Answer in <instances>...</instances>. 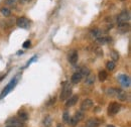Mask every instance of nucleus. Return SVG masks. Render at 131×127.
<instances>
[{"label": "nucleus", "mask_w": 131, "mask_h": 127, "mask_svg": "<svg viewBox=\"0 0 131 127\" xmlns=\"http://www.w3.org/2000/svg\"><path fill=\"white\" fill-rule=\"evenodd\" d=\"M17 82H18V79H17V78H14V79L11 80V81L7 84V86L4 88V90L2 91V93H1V95H0V100H1L2 98H4L5 96L7 95V94H8V93L15 87V85L17 84Z\"/></svg>", "instance_id": "f257e3e1"}, {"label": "nucleus", "mask_w": 131, "mask_h": 127, "mask_svg": "<svg viewBox=\"0 0 131 127\" xmlns=\"http://www.w3.org/2000/svg\"><path fill=\"white\" fill-rule=\"evenodd\" d=\"M130 19V12L128 10H123L117 17V23L122 24V23H127Z\"/></svg>", "instance_id": "f03ea898"}, {"label": "nucleus", "mask_w": 131, "mask_h": 127, "mask_svg": "<svg viewBox=\"0 0 131 127\" xmlns=\"http://www.w3.org/2000/svg\"><path fill=\"white\" fill-rule=\"evenodd\" d=\"M72 95V87L70 85H66L63 88V91L61 93V100L62 101H66L68 100Z\"/></svg>", "instance_id": "7ed1b4c3"}, {"label": "nucleus", "mask_w": 131, "mask_h": 127, "mask_svg": "<svg viewBox=\"0 0 131 127\" xmlns=\"http://www.w3.org/2000/svg\"><path fill=\"white\" fill-rule=\"evenodd\" d=\"M118 81L120 82V84H121V86L123 88H129L130 87L131 80L129 76H127V75H120L118 77Z\"/></svg>", "instance_id": "20e7f679"}, {"label": "nucleus", "mask_w": 131, "mask_h": 127, "mask_svg": "<svg viewBox=\"0 0 131 127\" xmlns=\"http://www.w3.org/2000/svg\"><path fill=\"white\" fill-rule=\"evenodd\" d=\"M120 109H121V105L119 103L112 102L108 107V113H109V115H115L120 111Z\"/></svg>", "instance_id": "39448f33"}, {"label": "nucleus", "mask_w": 131, "mask_h": 127, "mask_svg": "<svg viewBox=\"0 0 131 127\" xmlns=\"http://www.w3.org/2000/svg\"><path fill=\"white\" fill-rule=\"evenodd\" d=\"M16 24L18 27L25 29V28H28L29 27L30 22H29V20L26 17H18L16 20Z\"/></svg>", "instance_id": "423d86ee"}, {"label": "nucleus", "mask_w": 131, "mask_h": 127, "mask_svg": "<svg viewBox=\"0 0 131 127\" xmlns=\"http://www.w3.org/2000/svg\"><path fill=\"white\" fill-rule=\"evenodd\" d=\"M78 59H79V55H78V51L76 49H73L69 52L68 55V61L69 63L72 64V65H75V64L78 62Z\"/></svg>", "instance_id": "0eeeda50"}, {"label": "nucleus", "mask_w": 131, "mask_h": 127, "mask_svg": "<svg viewBox=\"0 0 131 127\" xmlns=\"http://www.w3.org/2000/svg\"><path fill=\"white\" fill-rule=\"evenodd\" d=\"M94 103L91 99H85L83 100V102L81 103V111H87L89 109H91L93 107Z\"/></svg>", "instance_id": "6e6552de"}, {"label": "nucleus", "mask_w": 131, "mask_h": 127, "mask_svg": "<svg viewBox=\"0 0 131 127\" xmlns=\"http://www.w3.org/2000/svg\"><path fill=\"white\" fill-rule=\"evenodd\" d=\"M6 124L9 125V126H13V127H22V122L17 119L15 117L13 118H9L7 121H6Z\"/></svg>", "instance_id": "1a4fd4ad"}, {"label": "nucleus", "mask_w": 131, "mask_h": 127, "mask_svg": "<svg viewBox=\"0 0 131 127\" xmlns=\"http://www.w3.org/2000/svg\"><path fill=\"white\" fill-rule=\"evenodd\" d=\"M78 100H79V96L78 95L71 96V97L67 100L66 106H67V107H73V106H75V105L78 103Z\"/></svg>", "instance_id": "9d476101"}, {"label": "nucleus", "mask_w": 131, "mask_h": 127, "mask_svg": "<svg viewBox=\"0 0 131 127\" xmlns=\"http://www.w3.org/2000/svg\"><path fill=\"white\" fill-rule=\"evenodd\" d=\"M116 97L118 98V100L120 101H125L127 99V94L122 90V89H117L116 88Z\"/></svg>", "instance_id": "9b49d317"}, {"label": "nucleus", "mask_w": 131, "mask_h": 127, "mask_svg": "<svg viewBox=\"0 0 131 127\" xmlns=\"http://www.w3.org/2000/svg\"><path fill=\"white\" fill-rule=\"evenodd\" d=\"M100 125V121L98 118H91L86 122V127H98Z\"/></svg>", "instance_id": "f8f14e48"}, {"label": "nucleus", "mask_w": 131, "mask_h": 127, "mask_svg": "<svg viewBox=\"0 0 131 127\" xmlns=\"http://www.w3.org/2000/svg\"><path fill=\"white\" fill-rule=\"evenodd\" d=\"M91 36H92V38H95V39H97L99 37H101V36H103V31L101 30V29H99V28H94V29H92L91 30Z\"/></svg>", "instance_id": "ddd939ff"}, {"label": "nucleus", "mask_w": 131, "mask_h": 127, "mask_svg": "<svg viewBox=\"0 0 131 127\" xmlns=\"http://www.w3.org/2000/svg\"><path fill=\"white\" fill-rule=\"evenodd\" d=\"M118 29L119 31L122 32V33H125V32H128L130 29V25L129 23H122V24H118Z\"/></svg>", "instance_id": "4468645a"}, {"label": "nucleus", "mask_w": 131, "mask_h": 127, "mask_svg": "<svg viewBox=\"0 0 131 127\" xmlns=\"http://www.w3.org/2000/svg\"><path fill=\"white\" fill-rule=\"evenodd\" d=\"M81 80H82V75L80 73H78V72L75 73V74H73V76L71 78V81H72L73 84H78V83L81 82Z\"/></svg>", "instance_id": "2eb2a0df"}, {"label": "nucleus", "mask_w": 131, "mask_h": 127, "mask_svg": "<svg viewBox=\"0 0 131 127\" xmlns=\"http://www.w3.org/2000/svg\"><path fill=\"white\" fill-rule=\"evenodd\" d=\"M96 41L100 45H104V44H108L109 41H111V37L109 36H101L96 39Z\"/></svg>", "instance_id": "dca6fc26"}, {"label": "nucleus", "mask_w": 131, "mask_h": 127, "mask_svg": "<svg viewBox=\"0 0 131 127\" xmlns=\"http://www.w3.org/2000/svg\"><path fill=\"white\" fill-rule=\"evenodd\" d=\"M98 78L100 81H105V80L108 78V73L106 71H104V70L100 71L98 74Z\"/></svg>", "instance_id": "f3484780"}, {"label": "nucleus", "mask_w": 131, "mask_h": 127, "mask_svg": "<svg viewBox=\"0 0 131 127\" xmlns=\"http://www.w3.org/2000/svg\"><path fill=\"white\" fill-rule=\"evenodd\" d=\"M43 127H50L51 126V117L50 116H46L43 121H42Z\"/></svg>", "instance_id": "a211bd4d"}, {"label": "nucleus", "mask_w": 131, "mask_h": 127, "mask_svg": "<svg viewBox=\"0 0 131 127\" xmlns=\"http://www.w3.org/2000/svg\"><path fill=\"white\" fill-rule=\"evenodd\" d=\"M0 12H1V14H2V15L6 16V17H8V16L11 14L10 9H9V8H7V7H2V8L0 9Z\"/></svg>", "instance_id": "6ab92c4d"}, {"label": "nucleus", "mask_w": 131, "mask_h": 127, "mask_svg": "<svg viewBox=\"0 0 131 127\" xmlns=\"http://www.w3.org/2000/svg\"><path fill=\"white\" fill-rule=\"evenodd\" d=\"M79 73L82 75V77L83 76H84V77H88V76L90 75V70H89L88 68H86V67H83Z\"/></svg>", "instance_id": "aec40b11"}, {"label": "nucleus", "mask_w": 131, "mask_h": 127, "mask_svg": "<svg viewBox=\"0 0 131 127\" xmlns=\"http://www.w3.org/2000/svg\"><path fill=\"white\" fill-rule=\"evenodd\" d=\"M74 118L79 122V121H81L82 119H84V112L83 111H78L76 114H75V116H74Z\"/></svg>", "instance_id": "412c9836"}, {"label": "nucleus", "mask_w": 131, "mask_h": 127, "mask_svg": "<svg viewBox=\"0 0 131 127\" xmlns=\"http://www.w3.org/2000/svg\"><path fill=\"white\" fill-rule=\"evenodd\" d=\"M94 82H95V76H88L87 77V79H86V84L87 85H92V84H94Z\"/></svg>", "instance_id": "4be33fe9"}, {"label": "nucleus", "mask_w": 131, "mask_h": 127, "mask_svg": "<svg viewBox=\"0 0 131 127\" xmlns=\"http://www.w3.org/2000/svg\"><path fill=\"white\" fill-rule=\"evenodd\" d=\"M18 116H19V118H20L21 120H27V118H28L27 113H26V112H24V111H19Z\"/></svg>", "instance_id": "5701e85b"}, {"label": "nucleus", "mask_w": 131, "mask_h": 127, "mask_svg": "<svg viewBox=\"0 0 131 127\" xmlns=\"http://www.w3.org/2000/svg\"><path fill=\"white\" fill-rule=\"evenodd\" d=\"M106 68H107V70L108 71H113L115 69V63L113 62V61H109L108 63H107V65H106Z\"/></svg>", "instance_id": "b1692460"}, {"label": "nucleus", "mask_w": 131, "mask_h": 127, "mask_svg": "<svg viewBox=\"0 0 131 127\" xmlns=\"http://www.w3.org/2000/svg\"><path fill=\"white\" fill-rule=\"evenodd\" d=\"M106 93H107V95L108 96H115L116 95V88H109L107 91H106Z\"/></svg>", "instance_id": "393cba45"}, {"label": "nucleus", "mask_w": 131, "mask_h": 127, "mask_svg": "<svg viewBox=\"0 0 131 127\" xmlns=\"http://www.w3.org/2000/svg\"><path fill=\"white\" fill-rule=\"evenodd\" d=\"M16 2L17 0H5V3L8 6H11V7H15L16 6Z\"/></svg>", "instance_id": "a878e982"}, {"label": "nucleus", "mask_w": 131, "mask_h": 127, "mask_svg": "<svg viewBox=\"0 0 131 127\" xmlns=\"http://www.w3.org/2000/svg\"><path fill=\"white\" fill-rule=\"evenodd\" d=\"M111 57H112V59H113L114 62L119 60V54H118L117 51H115V50H113V51L111 52Z\"/></svg>", "instance_id": "bb28decb"}, {"label": "nucleus", "mask_w": 131, "mask_h": 127, "mask_svg": "<svg viewBox=\"0 0 131 127\" xmlns=\"http://www.w3.org/2000/svg\"><path fill=\"white\" fill-rule=\"evenodd\" d=\"M69 123H70V124H71L73 127H75L77 124H78V121H77V120H76V119L73 117V118H71V119L69 120Z\"/></svg>", "instance_id": "cd10ccee"}, {"label": "nucleus", "mask_w": 131, "mask_h": 127, "mask_svg": "<svg viewBox=\"0 0 131 127\" xmlns=\"http://www.w3.org/2000/svg\"><path fill=\"white\" fill-rule=\"evenodd\" d=\"M63 119L66 123H69V120H70V116H69V113L68 112H65L64 113V116H63Z\"/></svg>", "instance_id": "c85d7f7f"}, {"label": "nucleus", "mask_w": 131, "mask_h": 127, "mask_svg": "<svg viewBox=\"0 0 131 127\" xmlns=\"http://www.w3.org/2000/svg\"><path fill=\"white\" fill-rule=\"evenodd\" d=\"M30 45H31V43H30V40H25L24 43H23V45H22V47L24 48H30Z\"/></svg>", "instance_id": "c756f323"}, {"label": "nucleus", "mask_w": 131, "mask_h": 127, "mask_svg": "<svg viewBox=\"0 0 131 127\" xmlns=\"http://www.w3.org/2000/svg\"><path fill=\"white\" fill-rule=\"evenodd\" d=\"M21 3H26V2H29L30 0H19Z\"/></svg>", "instance_id": "7c9ffc66"}, {"label": "nucleus", "mask_w": 131, "mask_h": 127, "mask_svg": "<svg viewBox=\"0 0 131 127\" xmlns=\"http://www.w3.org/2000/svg\"><path fill=\"white\" fill-rule=\"evenodd\" d=\"M5 78V75H2V76H0V81H2V80Z\"/></svg>", "instance_id": "2f4dec72"}, {"label": "nucleus", "mask_w": 131, "mask_h": 127, "mask_svg": "<svg viewBox=\"0 0 131 127\" xmlns=\"http://www.w3.org/2000/svg\"><path fill=\"white\" fill-rule=\"evenodd\" d=\"M108 127H114V126H113V125H109Z\"/></svg>", "instance_id": "473e14b6"}, {"label": "nucleus", "mask_w": 131, "mask_h": 127, "mask_svg": "<svg viewBox=\"0 0 131 127\" xmlns=\"http://www.w3.org/2000/svg\"><path fill=\"white\" fill-rule=\"evenodd\" d=\"M6 127H13V126H9V125H7Z\"/></svg>", "instance_id": "72a5a7b5"}, {"label": "nucleus", "mask_w": 131, "mask_h": 127, "mask_svg": "<svg viewBox=\"0 0 131 127\" xmlns=\"http://www.w3.org/2000/svg\"><path fill=\"white\" fill-rule=\"evenodd\" d=\"M121 1H124V0H121Z\"/></svg>", "instance_id": "f704fd0d"}]
</instances>
